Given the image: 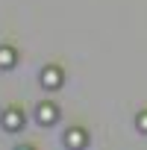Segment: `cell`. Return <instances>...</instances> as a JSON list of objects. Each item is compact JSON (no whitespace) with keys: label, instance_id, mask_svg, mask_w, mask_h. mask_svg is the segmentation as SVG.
Listing matches in <instances>:
<instances>
[{"label":"cell","instance_id":"cell-6","mask_svg":"<svg viewBox=\"0 0 147 150\" xmlns=\"http://www.w3.org/2000/svg\"><path fill=\"white\" fill-rule=\"evenodd\" d=\"M135 127H138L141 132H147V112H138V118H135Z\"/></svg>","mask_w":147,"mask_h":150},{"label":"cell","instance_id":"cell-4","mask_svg":"<svg viewBox=\"0 0 147 150\" xmlns=\"http://www.w3.org/2000/svg\"><path fill=\"white\" fill-rule=\"evenodd\" d=\"M65 144H68V147H86V144H88V132L80 129V127H74V129H68Z\"/></svg>","mask_w":147,"mask_h":150},{"label":"cell","instance_id":"cell-2","mask_svg":"<svg viewBox=\"0 0 147 150\" xmlns=\"http://www.w3.org/2000/svg\"><path fill=\"white\" fill-rule=\"evenodd\" d=\"M35 118H38V124H44V127L56 124V121H59V109H56V103L41 100V103H38V109H35Z\"/></svg>","mask_w":147,"mask_h":150},{"label":"cell","instance_id":"cell-1","mask_svg":"<svg viewBox=\"0 0 147 150\" xmlns=\"http://www.w3.org/2000/svg\"><path fill=\"white\" fill-rule=\"evenodd\" d=\"M0 127H3L6 132H18L24 129V112L18 106H6L3 112H0Z\"/></svg>","mask_w":147,"mask_h":150},{"label":"cell","instance_id":"cell-3","mask_svg":"<svg viewBox=\"0 0 147 150\" xmlns=\"http://www.w3.org/2000/svg\"><path fill=\"white\" fill-rule=\"evenodd\" d=\"M62 68H56V65H47L44 71H41V86L44 88H59L62 86Z\"/></svg>","mask_w":147,"mask_h":150},{"label":"cell","instance_id":"cell-5","mask_svg":"<svg viewBox=\"0 0 147 150\" xmlns=\"http://www.w3.org/2000/svg\"><path fill=\"white\" fill-rule=\"evenodd\" d=\"M15 62H18V50L3 44V47H0V68H12Z\"/></svg>","mask_w":147,"mask_h":150}]
</instances>
